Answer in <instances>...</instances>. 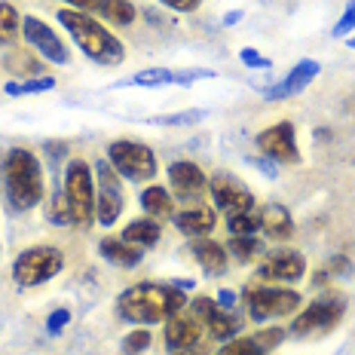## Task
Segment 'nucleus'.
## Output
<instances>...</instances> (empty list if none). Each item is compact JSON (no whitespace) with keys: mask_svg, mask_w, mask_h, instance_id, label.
<instances>
[{"mask_svg":"<svg viewBox=\"0 0 355 355\" xmlns=\"http://www.w3.org/2000/svg\"><path fill=\"white\" fill-rule=\"evenodd\" d=\"M349 46H352V49H355V37H352V40H349Z\"/></svg>","mask_w":355,"mask_h":355,"instance_id":"nucleus-47","label":"nucleus"},{"mask_svg":"<svg viewBox=\"0 0 355 355\" xmlns=\"http://www.w3.org/2000/svg\"><path fill=\"white\" fill-rule=\"evenodd\" d=\"M159 236H162V227L153 218H147V220H132V224L123 230V242L138 245V248H150L159 242Z\"/></svg>","mask_w":355,"mask_h":355,"instance_id":"nucleus-20","label":"nucleus"},{"mask_svg":"<svg viewBox=\"0 0 355 355\" xmlns=\"http://www.w3.org/2000/svg\"><path fill=\"white\" fill-rule=\"evenodd\" d=\"M21 34H25V40L31 43L43 58H49V62H55V64H68V49H64V43L58 40L55 31L46 25V21L28 16L21 21Z\"/></svg>","mask_w":355,"mask_h":355,"instance_id":"nucleus-12","label":"nucleus"},{"mask_svg":"<svg viewBox=\"0 0 355 355\" xmlns=\"http://www.w3.org/2000/svg\"><path fill=\"white\" fill-rule=\"evenodd\" d=\"M68 322H71V309H55V313L46 319L49 334H58V331H64V324H68Z\"/></svg>","mask_w":355,"mask_h":355,"instance_id":"nucleus-39","label":"nucleus"},{"mask_svg":"<svg viewBox=\"0 0 355 355\" xmlns=\"http://www.w3.org/2000/svg\"><path fill=\"white\" fill-rule=\"evenodd\" d=\"M187 306V297L181 294L178 285H153V282H141L132 285L129 291L120 294V313L132 322L141 324H157V322H168L172 315H178Z\"/></svg>","mask_w":355,"mask_h":355,"instance_id":"nucleus-1","label":"nucleus"},{"mask_svg":"<svg viewBox=\"0 0 355 355\" xmlns=\"http://www.w3.org/2000/svg\"><path fill=\"white\" fill-rule=\"evenodd\" d=\"M319 62H313V58H303V62L294 68L288 77L282 80L279 86H272V89H263V95L270 101H276V98H288V95H297L300 89H306L309 83H313L315 77H319Z\"/></svg>","mask_w":355,"mask_h":355,"instance_id":"nucleus-15","label":"nucleus"},{"mask_svg":"<svg viewBox=\"0 0 355 355\" xmlns=\"http://www.w3.org/2000/svg\"><path fill=\"white\" fill-rule=\"evenodd\" d=\"M98 12H105V19L114 21V25H129V21H135V6H132L129 0H101Z\"/></svg>","mask_w":355,"mask_h":355,"instance_id":"nucleus-25","label":"nucleus"},{"mask_svg":"<svg viewBox=\"0 0 355 355\" xmlns=\"http://www.w3.org/2000/svg\"><path fill=\"white\" fill-rule=\"evenodd\" d=\"M239 19H242V12H230V16H224L227 25H236V21H239Z\"/></svg>","mask_w":355,"mask_h":355,"instance_id":"nucleus-45","label":"nucleus"},{"mask_svg":"<svg viewBox=\"0 0 355 355\" xmlns=\"http://www.w3.org/2000/svg\"><path fill=\"white\" fill-rule=\"evenodd\" d=\"M178 230L193 236V239H205L214 230V211L205 205H193V209L178 214Z\"/></svg>","mask_w":355,"mask_h":355,"instance_id":"nucleus-17","label":"nucleus"},{"mask_svg":"<svg viewBox=\"0 0 355 355\" xmlns=\"http://www.w3.org/2000/svg\"><path fill=\"white\" fill-rule=\"evenodd\" d=\"M346 313V300L343 297H319L313 300L306 309L294 319L291 324V334L297 337H322L328 331L337 328V322L343 319Z\"/></svg>","mask_w":355,"mask_h":355,"instance_id":"nucleus-7","label":"nucleus"},{"mask_svg":"<svg viewBox=\"0 0 355 355\" xmlns=\"http://www.w3.org/2000/svg\"><path fill=\"white\" fill-rule=\"evenodd\" d=\"M257 150L272 162H300L297 144H294V125L291 123H276L257 135Z\"/></svg>","mask_w":355,"mask_h":355,"instance_id":"nucleus-10","label":"nucleus"},{"mask_svg":"<svg viewBox=\"0 0 355 355\" xmlns=\"http://www.w3.org/2000/svg\"><path fill=\"white\" fill-rule=\"evenodd\" d=\"M303 272H306V261H303V254H297V251H276V254H270L257 266V276L263 282H276V285L300 282Z\"/></svg>","mask_w":355,"mask_h":355,"instance_id":"nucleus-13","label":"nucleus"},{"mask_svg":"<svg viewBox=\"0 0 355 355\" xmlns=\"http://www.w3.org/2000/svg\"><path fill=\"white\" fill-rule=\"evenodd\" d=\"M162 3H166L168 10H175V12H193L202 0H162Z\"/></svg>","mask_w":355,"mask_h":355,"instance_id":"nucleus-40","label":"nucleus"},{"mask_svg":"<svg viewBox=\"0 0 355 355\" xmlns=\"http://www.w3.org/2000/svg\"><path fill=\"white\" fill-rule=\"evenodd\" d=\"M190 313H193L196 319L205 322L214 313V300H209V297H193V300H190Z\"/></svg>","mask_w":355,"mask_h":355,"instance_id":"nucleus-38","label":"nucleus"},{"mask_svg":"<svg viewBox=\"0 0 355 355\" xmlns=\"http://www.w3.org/2000/svg\"><path fill=\"white\" fill-rule=\"evenodd\" d=\"M172 355H205L202 349H178V352H172Z\"/></svg>","mask_w":355,"mask_h":355,"instance_id":"nucleus-46","label":"nucleus"},{"mask_svg":"<svg viewBox=\"0 0 355 355\" xmlns=\"http://www.w3.org/2000/svg\"><path fill=\"white\" fill-rule=\"evenodd\" d=\"M95 178H98V193H95V218L101 220V227L116 224L123 211V184L120 175L110 162L98 159L95 162Z\"/></svg>","mask_w":355,"mask_h":355,"instance_id":"nucleus-8","label":"nucleus"},{"mask_svg":"<svg viewBox=\"0 0 355 355\" xmlns=\"http://www.w3.org/2000/svg\"><path fill=\"white\" fill-rule=\"evenodd\" d=\"M211 196H214V202H218V209L227 211L230 218L233 214H242V211L254 209V196H251V190L233 175H218L214 178L211 181Z\"/></svg>","mask_w":355,"mask_h":355,"instance_id":"nucleus-11","label":"nucleus"},{"mask_svg":"<svg viewBox=\"0 0 355 355\" xmlns=\"http://www.w3.org/2000/svg\"><path fill=\"white\" fill-rule=\"evenodd\" d=\"M141 209L150 214L153 220L157 218H168V214H175V199H172V193H168L166 187H147L144 193H141Z\"/></svg>","mask_w":355,"mask_h":355,"instance_id":"nucleus-22","label":"nucleus"},{"mask_svg":"<svg viewBox=\"0 0 355 355\" xmlns=\"http://www.w3.org/2000/svg\"><path fill=\"white\" fill-rule=\"evenodd\" d=\"M202 337V328H199L196 319H187V315H172L166 322V346L172 352L178 349H193Z\"/></svg>","mask_w":355,"mask_h":355,"instance_id":"nucleus-16","label":"nucleus"},{"mask_svg":"<svg viewBox=\"0 0 355 355\" xmlns=\"http://www.w3.org/2000/svg\"><path fill=\"white\" fill-rule=\"evenodd\" d=\"M218 303H220V309H230L233 303H236V294L233 291H220L218 294Z\"/></svg>","mask_w":355,"mask_h":355,"instance_id":"nucleus-43","label":"nucleus"},{"mask_svg":"<svg viewBox=\"0 0 355 355\" xmlns=\"http://www.w3.org/2000/svg\"><path fill=\"white\" fill-rule=\"evenodd\" d=\"M254 346H257V352H263V349H272V346H279L285 340V331L282 328H266V331H257L254 337Z\"/></svg>","mask_w":355,"mask_h":355,"instance_id":"nucleus-32","label":"nucleus"},{"mask_svg":"<svg viewBox=\"0 0 355 355\" xmlns=\"http://www.w3.org/2000/svg\"><path fill=\"white\" fill-rule=\"evenodd\" d=\"M58 21L71 31V37L77 40V46L98 64H120L125 58L123 43L116 40L110 31H105L101 21H95L89 12L80 10H62L58 12Z\"/></svg>","mask_w":355,"mask_h":355,"instance_id":"nucleus-2","label":"nucleus"},{"mask_svg":"<svg viewBox=\"0 0 355 355\" xmlns=\"http://www.w3.org/2000/svg\"><path fill=\"white\" fill-rule=\"evenodd\" d=\"M257 218H261V230L276 242H282L294 233V220H291V214H288L285 205H266Z\"/></svg>","mask_w":355,"mask_h":355,"instance_id":"nucleus-19","label":"nucleus"},{"mask_svg":"<svg viewBox=\"0 0 355 355\" xmlns=\"http://www.w3.org/2000/svg\"><path fill=\"white\" fill-rule=\"evenodd\" d=\"M19 28H21V19H19L16 6L3 0V3H0V43H12V40H16Z\"/></svg>","mask_w":355,"mask_h":355,"instance_id":"nucleus-26","label":"nucleus"},{"mask_svg":"<svg viewBox=\"0 0 355 355\" xmlns=\"http://www.w3.org/2000/svg\"><path fill=\"white\" fill-rule=\"evenodd\" d=\"M331 270H337V272H349V270H352V263L346 261V257H334V261H331Z\"/></svg>","mask_w":355,"mask_h":355,"instance_id":"nucleus-44","label":"nucleus"},{"mask_svg":"<svg viewBox=\"0 0 355 355\" xmlns=\"http://www.w3.org/2000/svg\"><path fill=\"white\" fill-rule=\"evenodd\" d=\"M352 28H355V0H349V6L343 10V16H340V21L334 25V31H331V34H334V37H346Z\"/></svg>","mask_w":355,"mask_h":355,"instance_id":"nucleus-36","label":"nucleus"},{"mask_svg":"<svg viewBox=\"0 0 355 355\" xmlns=\"http://www.w3.org/2000/svg\"><path fill=\"white\" fill-rule=\"evenodd\" d=\"M3 175H6V196H10L12 209L28 211L43 199V168L31 150L16 147V150L6 153Z\"/></svg>","mask_w":355,"mask_h":355,"instance_id":"nucleus-3","label":"nucleus"},{"mask_svg":"<svg viewBox=\"0 0 355 355\" xmlns=\"http://www.w3.org/2000/svg\"><path fill=\"white\" fill-rule=\"evenodd\" d=\"M211 77H214V71H209V68L175 71V83H181V86H190V83H196V80H211Z\"/></svg>","mask_w":355,"mask_h":355,"instance_id":"nucleus-34","label":"nucleus"},{"mask_svg":"<svg viewBox=\"0 0 355 355\" xmlns=\"http://www.w3.org/2000/svg\"><path fill=\"white\" fill-rule=\"evenodd\" d=\"M55 86L53 77H37L25 80V83H6V95H31V92H49Z\"/></svg>","mask_w":355,"mask_h":355,"instance_id":"nucleus-28","label":"nucleus"},{"mask_svg":"<svg viewBox=\"0 0 355 355\" xmlns=\"http://www.w3.org/2000/svg\"><path fill=\"white\" fill-rule=\"evenodd\" d=\"M230 251L239 257V261H251V257H257L263 248H261V242H257L254 236H233Z\"/></svg>","mask_w":355,"mask_h":355,"instance_id":"nucleus-29","label":"nucleus"},{"mask_svg":"<svg viewBox=\"0 0 355 355\" xmlns=\"http://www.w3.org/2000/svg\"><path fill=\"white\" fill-rule=\"evenodd\" d=\"M64 266V257L58 248H49V245H37V248H28L21 251L12 263V276H16L19 285L25 288H37L43 282H49L53 276H58Z\"/></svg>","mask_w":355,"mask_h":355,"instance_id":"nucleus-5","label":"nucleus"},{"mask_svg":"<svg viewBox=\"0 0 355 355\" xmlns=\"http://www.w3.org/2000/svg\"><path fill=\"white\" fill-rule=\"evenodd\" d=\"M239 58H242V64H245V68H270V64H272L270 58L261 55L257 49H242Z\"/></svg>","mask_w":355,"mask_h":355,"instance_id":"nucleus-37","label":"nucleus"},{"mask_svg":"<svg viewBox=\"0 0 355 355\" xmlns=\"http://www.w3.org/2000/svg\"><path fill=\"white\" fill-rule=\"evenodd\" d=\"M107 162L116 168V175L129 181H150L157 175V157L141 141H114L107 150Z\"/></svg>","mask_w":355,"mask_h":355,"instance_id":"nucleus-6","label":"nucleus"},{"mask_svg":"<svg viewBox=\"0 0 355 355\" xmlns=\"http://www.w3.org/2000/svg\"><path fill=\"white\" fill-rule=\"evenodd\" d=\"M98 251L105 261L116 263V266H138L141 263V251L135 245H129V242H123V239H105L98 245Z\"/></svg>","mask_w":355,"mask_h":355,"instance_id":"nucleus-21","label":"nucleus"},{"mask_svg":"<svg viewBox=\"0 0 355 355\" xmlns=\"http://www.w3.org/2000/svg\"><path fill=\"white\" fill-rule=\"evenodd\" d=\"M168 181H172L178 199H187V202H193L205 193V175L196 162H172L168 166Z\"/></svg>","mask_w":355,"mask_h":355,"instance_id":"nucleus-14","label":"nucleus"},{"mask_svg":"<svg viewBox=\"0 0 355 355\" xmlns=\"http://www.w3.org/2000/svg\"><path fill=\"white\" fill-rule=\"evenodd\" d=\"M168 83H175V71H168V68H150V71L135 73L132 80H120L116 86H144V89H157V86H168Z\"/></svg>","mask_w":355,"mask_h":355,"instance_id":"nucleus-24","label":"nucleus"},{"mask_svg":"<svg viewBox=\"0 0 355 355\" xmlns=\"http://www.w3.org/2000/svg\"><path fill=\"white\" fill-rule=\"evenodd\" d=\"M254 352H257V346L248 337V340H227V346L218 355H254Z\"/></svg>","mask_w":355,"mask_h":355,"instance_id":"nucleus-35","label":"nucleus"},{"mask_svg":"<svg viewBox=\"0 0 355 355\" xmlns=\"http://www.w3.org/2000/svg\"><path fill=\"white\" fill-rule=\"evenodd\" d=\"M150 340H153V337H150V331H144V328H141V331H132V334L123 340V352H125V355H138V352H144L147 346H150Z\"/></svg>","mask_w":355,"mask_h":355,"instance_id":"nucleus-31","label":"nucleus"},{"mask_svg":"<svg viewBox=\"0 0 355 355\" xmlns=\"http://www.w3.org/2000/svg\"><path fill=\"white\" fill-rule=\"evenodd\" d=\"M64 199L71 205L73 224L86 227L95 214V178L89 162L83 159H71L68 172H64Z\"/></svg>","mask_w":355,"mask_h":355,"instance_id":"nucleus-4","label":"nucleus"},{"mask_svg":"<svg viewBox=\"0 0 355 355\" xmlns=\"http://www.w3.org/2000/svg\"><path fill=\"white\" fill-rule=\"evenodd\" d=\"M254 355H257V352H254Z\"/></svg>","mask_w":355,"mask_h":355,"instance_id":"nucleus-48","label":"nucleus"},{"mask_svg":"<svg viewBox=\"0 0 355 355\" xmlns=\"http://www.w3.org/2000/svg\"><path fill=\"white\" fill-rule=\"evenodd\" d=\"M68 3H73L80 12H92V10H98L101 6V0H68Z\"/></svg>","mask_w":355,"mask_h":355,"instance_id":"nucleus-41","label":"nucleus"},{"mask_svg":"<svg viewBox=\"0 0 355 355\" xmlns=\"http://www.w3.org/2000/svg\"><path fill=\"white\" fill-rule=\"evenodd\" d=\"M261 230V218L254 211H242V214H233L230 218V233L233 236H254Z\"/></svg>","mask_w":355,"mask_h":355,"instance_id":"nucleus-27","label":"nucleus"},{"mask_svg":"<svg viewBox=\"0 0 355 355\" xmlns=\"http://www.w3.org/2000/svg\"><path fill=\"white\" fill-rule=\"evenodd\" d=\"M251 162V166H257V168H261V172H266V175H276V162H272V159H248Z\"/></svg>","mask_w":355,"mask_h":355,"instance_id":"nucleus-42","label":"nucleus"},{"mask_svg":"<svg viewBox=\"0 0 355 355\" xmlns=\"http://www.w3.org/2000/svg\"><path fill=\"white\" fill-rule=\"evenodd\" d=\"M205 324H209V334L214 340H233L242 331V322L236 319L230 309H218V306H214V313L205 319Z\"/></svg>","mask_w":355,"mask_h":355,"instance_id":"nucleus-23","label":"nucleus"},{"mask_svg":"<svg viewBox=\"0 0 355 355\" xmlns=\"http://www.w3.org/2000/svg\"><path fill=\"white\" fill-rule=\"evenodd\" d=\"M245 303L251 319H276V315H291L300 306V294L291 288H248Z\"/></svg>","mask_w":355,"mask_h":355,"instance_id":"nucleus-9","label":"nucleus"},{"mask_svg":"<svg viewBox=\"0 0 355 355\" xmlns=\"http://www.w3.org/2000/svg\"><path fill=\"white\" fill-rule=\"evenodd\" d=\"M190 251H193V261L202 266L209 276H220V272L227 270V251L218 245V242L211 239H196L193 245H190Z\"/></svg>","mask_w":355,"mask_h":355,"instance_id":"nucleus-18","label":"nucleus"},{"mask_svg":"<svg viewBox=\"0 0 355 355\" xmlns=\"http://www.w3.org/2000/svg\"><path fill=\"white\" fill-rule=\"evenodd\" d=\"M202 110H184V114H162V116H153L157 125H193L202 120Z\"/></svg>","mask_w":355,"mask_h":355,"instance_id":"nucleus-30","label":"nucleus"},{"mask_svg":"<svg viewBox=\"0 0 355 355\" xmlns=\"http://www.w3.org/2000/svg\"><path fill=\"white\" fill-rule=\"evenodd\" d=\"M49 218L55 220V224H73V214H71V205L64 193H55L53 196V209H49Z\"/></svg>","mask_w":355,"mask_h":355,"instance_id":"nucleus-33","label":"nucleus"}]
</instances>
